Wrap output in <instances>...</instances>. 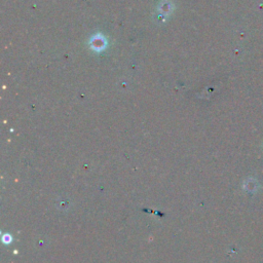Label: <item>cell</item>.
<instances>
[{
    "label": "cell",
    "instance_id": "6da1fadb",
    "mask_svg": "<svg viewBox=\"0 0 263 263\" xmlns=\"http://www.w3.org/2000/svg\"><path fill=\"white\" fill-rule=\"evenodd\" d=\"M107 46V42L104 36L98 34L96 36H93L91 39V48L96 52H101L105 50Z\"/></svg>",
    "mask_w": 263,
    "mask_h": 263
}]
</instances>
